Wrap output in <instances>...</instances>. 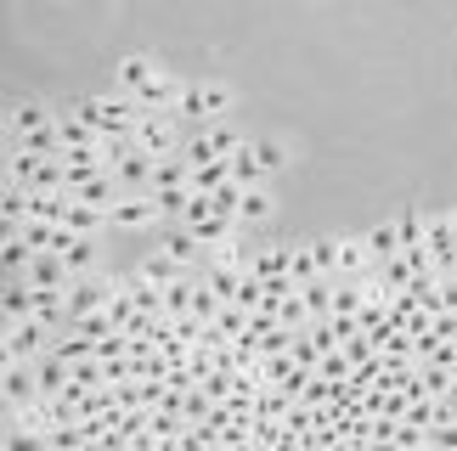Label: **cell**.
<instances>
[{
	"instance_id": "obj_10",
	"label": "cell",
	"mask_w": 457,
	"mask_h": 451,
	"mask_svg": "<svg viewBox=\"0 0 457 451\" xmlns=\"http://www.w3.org/2000/svg\"><path fill=\"white\" fill-rule=\"evenodd\" d=\"M232 181H243V186H260V181H266V164H260L254 142H243V147L232 152Z\"/></svg>"
},
{
	"instance_id": "obj_5",
	"label": "cell",
	"mask_w": 457,
	"mask_h": 451,
	"mask_svg": "<svg viewBox=\"0 0 457 451\" xmlns=\"http://www.w3.org/2000/svg\"><path fill=\"white\" fill-rule=\"evenodd\" d=\"M40 401V373L34 361H6V406H34Z\"/></svg>"
},
{
	"instance_id": "obj_20",
	"label": "cell",
	"mask_w": 457,
	"mask_h": 451,
	"mask_svg": "<svg viewBox=\"0 0 457 451\" xmlns=\"http://www.w3.org/2000/svg\"><path fill=\"white\" fill-rule=\"evenodd\" d=\"M311 254H316V266H322V271H339V237H316Z\"/></svg>"
},
{
	"instance_id": "obj_3",
	"label": "cell",
	"mask_w": 457,
	"mask_h": 451,
	"mask_svg": "<svg viewBox=\"0 0 457 451\" xmlns=\"http://www.w3.org/2000/svg\"><path fill=\"white\" fill-rule=\"evenodd\" d=\"M158 74H164V68H158L153 57H147V51H125V57H119V68H113V79H119V91H147V85L158 79Z\"/></svg>"
},
{
	"instance_id": "obj_11",
	"label": "cell",
	"mask_w": 457,
	"mask_h": 451,
	"mask_svg": "<svg viewBox=\"0 0 457 451\" xmlns=\"http://www.w3.org/2000/svg\"><path fill=\"white\" fill-rule=\"evenodd\" d=\"M113 176H119V186H142V193H147V186H153V159H147V152H130V159L113 164Z\"/></svg>"
},
{
	"instance_id": "obj_16",
	"label": "cell",
	"mask_w": 457,
	"mask_h": 451,
	"mask_svg": "<svg viewBox=\"0 0 457 451\" xmlns=\"http://www.w3.org/2000/svg\"><path fill=\"white\" fill-rule=\"evenodd\" d=\"M40 125H51L46 102H17L12 108V130H40Z\"/></svg>"
},
{
	"instance_id": "obj_12",
	"label": "cell",
	"mask_w": 457,
	"mask_h": 451,
	"mask_svg": "<svg viewBox=\"0 0 457 451\" xmlns=\"http://www.w3.org/2000/svg\"><path fill=\"white\" fill-rule=\"evenodd\" d=\"M339 271H373V249H367V237H339Z\"/></svg>"
},
{
	"instance_id": "obj_7",
	"label": "cell",
	"mask_w": 457,
	"mask_h": 451,
	"mask_svg": "<svg viewBox=\"0 0 457 451\" xmlns=\"http://www.w3.org/2000/svg\"><path fill=\"white\" fill-rule=\"evenodd\" d=\"M136 102H142V113H164V108H175V102H181V85H175L170 74H158L147 91H136Z\"/></svg>"
},
{
	"instance_id": "obj_19",
	"label": "cell",
	"mask_w": 457,
	"mask_h": 451,
	"mask_svg": "<svg viewBox=\"0 0 457 451\" xmlns=\"http://www.w3.org/2000/svg\"><path fill=\"white\" fill-rule=\"evenodd\" d=\"M187 305H192V283H181V276H175V283L164 288V310H170V316H181Z\"/></svg>"
},
{
	"instance_id": "obj_8",
	"label": "cell",
	"mask_w": 457,
	"mask_h": 451,
	"mask_svg": "<svg viewBox=\"0 0 457 451\" xmlns=\"http://www.w3.org/2000/svg\"><path fill=\"white\" fill-rule=\"evenodd\" d=\"M136 276H147V283H158V288H170L175 276H181V259L175 254H164V249H153L142 266H136Z\"/></svg>"
},
{
	"instance_id": "obj_21",
	"label": "cell",
	"mask_w": 457,
	"mask_h": 451,
	"mask_svg": "<svg viewBox=\"0 0 457 451\" xmlns=\"http://www.w3.org/2000/svg\"><path fill=\"white\" fill-rule=\"evenodd\" d=\"M220 305H226V299H220V293H215V288H192V305H187V310H192V316H198V322H204V316H209V310H220Z\"/></svg>"
},
{
	"instance_id": "obj_22",
	"label": "cell",
	"mask_w": 457,
	"mask_h": 451,
	"mask_svg": "<svg viewBox=\"0 0 457 451\" xmlns=\"http://www.w3.org/2000/svg\"><path fill=\"white\" fill-rule=\"evenodd\" d=\"M74 113H79V119H85V125H91V130H102V96H85Z\"/></svg>"
},
{
	"instance_id": "obj_15",
	"label": "cell",
	"mask_w": 457,
	"mask_h": 451,
	"mask_svg": "<svg viewBox=\"0 0 457 451\" xmlns=\"http://www.w3.org/2000/svg\"><path fill=\"white\" fill-rule=\"evenodd\" d=\"M254 152H260V164H266V176H277V169L288 164V147H283V135H254Z\"/></svg>"
},
{
	"instance_id": "obj_4",
	"label": "cell",
	"mask_w": 457,
	"mask_h": 451,
	"mask_svg": "<svg viewBox=\"0 0 457 451\" xmlns=\"http://www.w3.org/2000/svg\"><path fill=\"white\" fill-rule=\"evenodd\" d=\"M136 147H142L147 159H170V152H175L170 119L164 113H142V119H136Z\"/></svg>"
},
{
	"instance_id": "obj_18",
	"label": "cell",
	"mask_w": 457,
	"mask_h": 451,
	"mask_svg": "<svg viewBox=\"0 0 457 451\" xmlns=\"http://www.w3.org/2000/svg\"><path fill=\"white\" fill-rule=\"evenodd\" d=\"M300 299L311 305V316H316V310H328V305H333V293H328V271H322V276H311V283H300Z\"/></svg>"
},
{
	"instance_id": "obj_2",
	"label": "cell",
	"mask_w": 457,
	"mask_h": 451,
	"mask_svg": "<svg viewBox=\"0 0 457 451\" xmlns=\"http://www.w3.org/2000/svg\"><path fill=\"white\" fill-rule=\"evenodd\" d=\"M46 327L40 316H17L6 322V361H34V356H46Z\"/></svg>"
},
{
	"instance_id": "obj_14",
	"label": "cell",
	"mask_w": 457,
	"mask_h": 451,
	"mask_svg": "<svg viewBox=\"0 0 457 451\" xmlns=\"http://www.w3.org/2000/svg\"><path fill=\"white\" fill-rule=\"evenodd\" d=\"M220 181H232V159H215V164H198V169H192V193H215Z\"/></svg>"
},
{
	"instance_id": "obj_17",
	"label": "cell",
	"mask_w": 457,
	"mask_h": 451,
	"mask_svg": "<svg viewBox=\"0 0 457 451\" xmlns=\"http://www.w3.org/2000/svg\"><path fill=\"white\" fill-rule=\"evenodd\" d=\"M288 276L294 283H311V276H322V266H316L311 249H288Z\"/></svg>"
},
{
	"instance_id": "obj_1",
	"label": "cell",
	"mask_w": 457,
	"mask_h": 451,
	"mask_svg": "<svg viewBox=\"0 0 457 451\" xmlns=\"http://www.w3.org/2000/svg\"><path fill=\"white\" fill-rule=\"evenodd\" d=\"M232 108V85L209 79V85H181V102H175V119L181 125H209V119H220Z\"/></svg>"
},
{
	"instance_id": "obj_9",
	"label": "cell",
	"mask_w": 457,
	"mask_h": 451,
	"mask_svg": "<svg viewBox=\"0 0 457 451\" xmlns=\"http://www.w3.org/2000/svg\"><path fill=\"white\" fill-rule=\"evenodd\" d=\"M237 220H243V226H260V220H271V193H266V181H260V186H243Z\"/></svg>"
},
{
	"instance_id": "obj_6",
	"label": "cell",
	"mask_w": 457,
	"mask_h": 451,
	"mask_svg": "<svg viewBox=\"0 0 457 451\" xmlns=\"http://www.w3.org/2000/svg\"><path fill=\"white\" fill-rule=\"evenodd\" d=\"M153 226V220H164L158 215V203H153V193H142V198H119L113 209H108V226H125V232H136V226Z\"/></svg>"
},
{
	"instance_id": "obj_13",
	"label": "cell",
	"mask_w": 457,
	"mask_h": 451,
	"mask_svg": "<svg viewBox=\"0 0 457 451\" xmlns=\"http://www.w3.org/2000/svg\"><path fill=\"white\" fill-rule=\"evenodd\" d=\"M367 249H373V259H384V266H390V259L401 254V232H395V220H390V226H373V232H367Z\"/></svg>"
}]
</instances>
